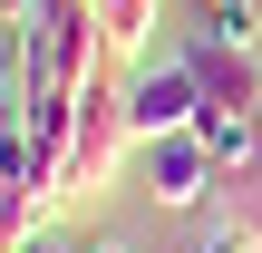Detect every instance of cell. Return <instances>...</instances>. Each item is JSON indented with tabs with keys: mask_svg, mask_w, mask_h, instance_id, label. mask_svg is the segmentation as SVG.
Listing matches in <instances>:
<instances>
[{
	"mask_svg": "<svg viewBox=\"0 0 262 253\" xmlns=\"http://www.w3.org/2000/svg\"><path fill=\"white\" fill-rule=\"evenodd\" d=\"M126 117H136V146H156V137H194V117H204V78H194V59L175 49V59H146L136 78H126Z\"/></svg>",
	"mask_w": 262,
	"mask_h": 253,
	"instance_id": "3957f363",
	"label": "cell"
},
{
	"mask_svg": "<svg viewBox=\"0 0 262 253\" xmlns=\"http://www.w3.org/2000/svg\"><path fill=\"white\" fill-rule=\"evenodd\" d=\"M185 59H194V78H204V107H243V117H262V59H253V49H233V39L194 29V39H185Z\"/></svg>",
	"mask_w": 262,
	"mask_h": 253,
	"instance_id": "5b68a950",
	"label": "cell"
},
{
	"mask_svg": "<svg viewBox=\"0 0 262 253\" xmlns=\"http://www.w3.org/2000/svg\"><path fill=\"white\" fill-rule=\"evenodd\" d=\"M136 156V117H126V78H97L78 98V127H68V166H58V195H107Z\"/></svg>",
	"mask_w": 262,
	"mask_h": 253,
	"instance_id": "7a4b0ae2",
	"label": "cell"
},
{
	"mask_svg": "<svg viewBox=\"0 0 262 253\" xmlns=\"http://www.w3.org/2000/svg\"><path fill=\"white\" fill-rule=\"evenodd\" d=\"M194 253H243V234H224V224H214V234H204Z\"/></svg>",
	"mask_w": 262,
	"mask_h": 253,
	"instance_id": "7c38bea8",
	"label": "cell"
},
{
	"mask_svg": "<svg viewBox=\"0 0 262 253\" xmlns=\"http://www.w3.org/2000/svg\"><path fill=\"white\" fill-rule=\"evenodd\" d=\"M19 68H29V98H88L107 78V29L88 0H29L19 10Z\"/></svg>",
	"mask_w": 262,
	"mask_h": 253,
	"instance_id": "6da1fadb",
	"label": "cell"
},
{
	"mask_svg": "<svg viewBox=\"0 0 262 253\" xmlns=\"http://www.w3.org/2000/svg\"><path fill=\"white\" fill-rule=\"evenodd\" d=\"M78 253H126V244H117V234H97V244H78Z\"/></svg>",
	"mask_w": 262,
	"mask_h": 253,
	"instance_id": "5bb4252c",
	"label": "cell"
},
{
	"mask_svg": "<svg viewBox=\"0 0 262 253\" xmlns=\"http://www.w3.org/2000/svg\"><path fill=\"white\" fill-rule=\"evenodd\" d=\"M19 253H68V244H58V234H29V244H19Z\"/></svg>",
	"mask_w": 262,
	"mask_h": 253,
	"instance_id": "4fadbf2b",
	"label": "cell"
},
{
	"mask_svg": "<svg viewBox=\"0 0 262 253\" xmlns=\"http://www.w3.org/2000/svg\"><path fill=\"white\" fill-rule=\"evenodd\" d=\"M194 137L214 146V166L233 176V166H253V146H262V117H243V107H204L194 117Z\"/></svg>",
	"mask_w": 262,
	"mask_h": 253,
	"instance_id": "9c48e42d",
	"label": "cell"
},
{
	"mask_svg": "<svg viewBox=\"0 0 262 253\" xmlns=\"http://www.w3.org/2000/svg\"><path fill=\"white\" fill-rule=\"evenodd\" d=\"M214 224H224V234H243V244H262V146H253V166H233V176H224Z\"/></svg>",
	"mask_w": 262,
	"mask_h": 253,
	"instance_id": "ba28073f",
	"label": "cell"
},
{
	"mask_svg": "<svg viewBox=\"0 0 262 253\" xmlns=\"http://www.w3.org/2000/svg\"><path fill=\"white\" fill-rule=\"evenodd\" d=\"M19 185H29V176H19V166L0 156V215H10V195H19Z\"/></svg>",
	"mask_w": 262,
	"mask_h": 253,
	"instance_id": "8fae6325",
	"label": "cell"
},
{
	"mask_svg": "<svg viewBox=\"0 0 262 253\" xmlns=\"http://www.w3.org/2000/svg\"><path fill=\"white\" fill-rule=\"evenodd\" d=\"M146 195H156L165 215H194L204 195H224L214 146H204V137H156V146H146Z\"/></svg>",
	"mask_w": 262,
	"mask_h": 253,
	"instance_id": "277c9868",
	"label": "cell"
},
{
	"mask_svg": "<svg viewBox=\"0 0 262 253\" xmlns=\"http://www.w3.org/2000/svg\"><path fill=\"white\" fill-rule=\"evenodd\" d=\"M243 253H262V244H243Z\"/></svg>",
	"mask_w": 262,
	"mask_h": 253,
	"instance_id": "9a60e30c",
	"label": "cell"
},
{
	"mask_svg": "<svg viewBox=\"0 0 262 253\" xmlns=\"http://www.w3.org/2000/svg\"><path fill=\"white\" fill-rule=\"evenodd\" d=\"M0 156L29 176V68H19V29L0 39Z\"/></svg>",
	"mask_w": 262,
	"mask_h": 253,
	"instance_id": "8992f818",
	"label": "cell"
},
{
	"mask_svg": "<svg viewBox=\"0 0 262 253\" xmlns=\"http://www.w3.org/2000/svg\"><path fill=\"white\" fill-rule=\"evenodd\" d=\"M88 10H97V29H107V59L146 68V39H156V10H165V0H88Z\"/></svg>",
	"mask_w": 262,
	"mask_h": 253,
	"instance_id": "52a82bcc",
	"label": "cell"
},
{
	"mask_svg": "<svg viewBox=\"0 0 262 253\" xmlns=\"http://www.w3.org/2000/svg\"><path fill=\"white\" fill-rule=\"evenodd\" d=\"M204 29L233 39V49H253V39H262V10H253V0H204Z\"/></svg>",
	"mask_w": 262,
	"mask_h": 253,
	"instance_id": "30bf717a",
	"label": "cell"
}]
</instances>
